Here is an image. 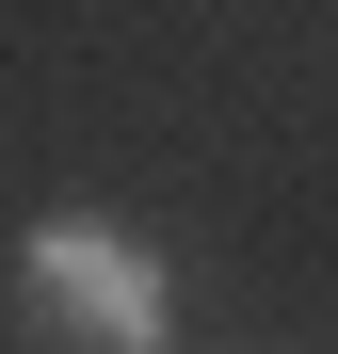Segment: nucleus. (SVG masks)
I'll return each mask as SVG.
<instances>
[{"label": "nucleus", "mask_w": 338, "mask_h": 354, "mask_svg": "<svg viewBox=\"0 0 338 354\" xmlns=\"http://www.w3.org/2000/svg\"><path fill=\"white\" fill-rule=\"evenodd\" d=\"M17 322L48 354H161L178 338V258L113 209H32L17 225Z\"/></svg>", "instance_id": "f257e3e1"}]
</instances>
